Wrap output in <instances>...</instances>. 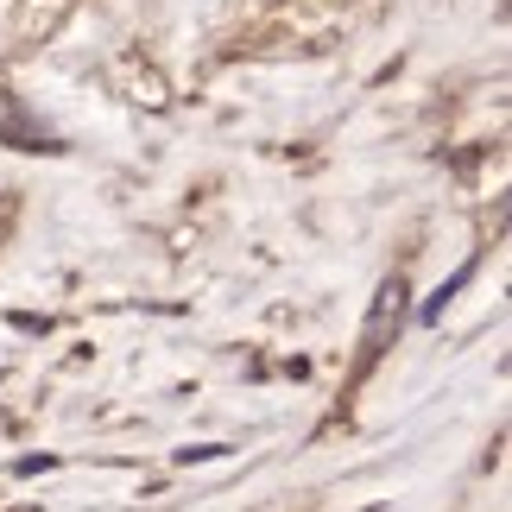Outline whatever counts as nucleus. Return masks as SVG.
<instances>
[]
</instances>
